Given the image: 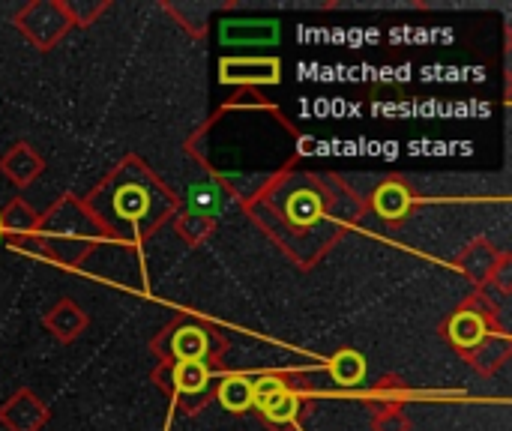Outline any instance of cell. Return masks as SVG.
<instances>
[{"mask_svg": "<svg viewBox=\"0 0 512 431\" xmlns=\"http://www.w3.org/2000/svg\"><path fill=\"white\" fill-rule=\"evenodd\" d=\"M84 204L93 213L105 240L126 246L141 243L171 216L177 219L180 210L177 195L138 156H126L117 168H111L93 186V192L84 195Z\"/></svg>", "mask_w": 512, "mask_h": 431, "instance_id": "obj_1", "label": "cell"}, {"mask_svg": "<svg viewBox=\"0 0 512 431\" xmlns=\"http://www.w3.org/2000/svg\"><path fill=\"white\" fill-rule=\"evenodd\" d=\"M306 408V396L297 393L294 387H288L285 393L255 405V411L264 417V423L273 431H291L297 423H300V414Z\"/></svg>", "mask_w": 512, "mask_h": 431, "instance_id": "obj_14", "label": "cell"}, {"mask_svg": "<svg viewBox=\"0 0 512 431\" xmlns=\"http://www.w3.org/2000/svg\"><path fill=\"white\" fill-rule=\"evenodd\" d=\"M39 258L57 267H81L90 252L105 240L84 198L63 195L45 213H39Z\"/></svg>", "mask_w": 512, "mask_h": 431, "instance_id": "obj_2", "label": "cell"}, {"mask_svg": "<svg viewBox=\"0 0 512 431\" xmlns=\"http://www.w3.org/2000/svg\"><path fill=\"white\" fill-rule=\"evenodd\" d=\"M225 204H228L225 189H219L213 183H198V186L189 189V213H198V216H204L210 222L219 219V213L225 210Z\"/></svg>", "mask_w": 512, "mask_h": 431, "instance_id": "obj_21", "label": "cell"}, {"mask_svg": "<svg viewBox=\"0 0 512 431\" xmlns=\"http://www.w3.org/2000/svg\"><path fill=\"white\" fill-rule=\"evenodd\" d=\"M219 405L231 414H246L252 411V378L249 375H240V372H231V375H222L216 381V396Z\"/></svg>", "mask_w": 512, "mask_h": 431, "instance_id": "obj_18", "label": "cell"}, {"mask_svg": "<svg viewBox=\"0 0 512 431\" xmlns=\"http://www.w3.org/2000/svg\"><path fill=\"white\" fill-rule=\"evenodd\" d=\"M288 381H291V375H285V372H267V375L252 378V408L273 399V396H279V393H285L291 387Z\"/></svg>", "mask_w": 512, "mask_h": 431, "instance_id": "obj_23", "label": "cell"}, {"mask_svg": "<svg viewBox=\"0 0 512 431\" xmlns=\"http://www.w3.org/2000/svg\"><path fill=\"white\" fill-rule=\"evenodd\" d=\"M177 378V399L174 405L180 408L183 417H198L216 396V381L213 369L207 363H177L174 366Z\"/></svg>", "mask_w": 512, "mask_h": 431, "instance_id": "obj_6", "label": "cell"}, {"mask_svg": "<svg viewBox=\"0 0 512 431\" xmlns=\"http://www.w3.org/2000/svg\"><path fill=\"white\" fill-rule=\"evenodd\" d=\"M12 21L39 51H51L72 30V18L63 0H30L12 15Z\"/></svg>", "mask_w": 512, "mask_h": 431, "instance_id": "obj_5", "label": "cell"}, {"mask_svg": "<svg viewBox=\"0 0 512 431\" xmlns=\"http://www.w3.org/2000/svg\"><path fill=\"white\" fill-rule=\"evenodd\" d=\"M219 81L237 84V87L279 84L282 63H279V57H225L219 63Z\"/></svg>", "mask_w": 512, "mask_h": 431, "instance_id": "obj_8", "label": "cell"}, {"mask_svg": "<svg viewBox=\"0 0 512 431\" xmlns=\"http://www.w3.org/2000/svg\"><path fill=\"white\" fill-rule=\"evenodd\" d=\"M372 431H411V417L405 408L372 411Z\"/></svg>", "mask_w": 512, "mask_h": 431, "instance_id": "obj_25", "label": "cell"}, {"mask_svg": "<svg viewBox=\"0 0 512 431\" xmlns=\"http://www.w3.org/2000/svg\"><path fill=\"white\" fill-rule=\"evenodd\" d=\"M327 216V195H321L318 189H291L285 204H282V219L288 228L306 234L312 231L321 219Z\"/></svg>", "mask_w": 512, "mask_h": 431, "instance_id": "obj_10", "label": "cell"}, {"mask_svg": "<svg viewBox=\"0 0 512 431\" xmlns=\"http://www.w3.org/2000/svg\"><path fill=\"white\" fill-rule=\"evenodd\" d=\"M42 171H45V159H42V153H39L33 144H27V141L12 144V147L0 156V174H3L9 183L21 186V189L30 186L33 180H39Z\"/></svg>", "mask_w": 512, "mask_h": 431, "instance_id": "obj_12", "label": "cell"}, {"mask_svg": "<svg viewBox=\"0 0 512 431\" xmlns=\"http://www.w3.org/2000/svg\"><path fill=\"white\" fill-rule=\"evenodd\" d=\"M411 399H414V390H411L402 378H396V375L381 378V381L372 387V393H369V405H372V411L405 408Z\"/></svg>", "mask_w": 512, "mask_h": 431, "instance_id": "obj_20", "label": "cell"}, {"mask_svg": "<svg viewBox=\"0 0 512 431\" xmlns=\"http://www.w3.org/2000/svg\"><path fill=\"white\" fill-rule=\"evenodd\" d=\"M174 228H177V237L186 246H198V243L210 240V234L216 231V222H210V219H204L198 213H177Z\"/></svg>", "mask_w": 512, "mask_h": 431, "instance_id": "obj_22", "label": "cell"}, {"mask_svg": "<svg viewBox=\"0 0 512 431\" xmlns=\"http://www.w3.org/2000/svg\"><path fill=\"white\" fill-rule=\"evenodd\" d=\"M512 354V336L510 333H489L483 339V345H477L471 354H465V360L471 363L474 372H480L483 378L495 375Z\"/></svg>", "mask_w": 512, "mask_h": 431, "instance_id": "obj_17", "label": "cell"}, {"mask_svg": "<svg viewBox=\"0 0 512 431\" xmlns=\"http://www.w3.org/2000/svg\"><path fill=\"white\" fill-rule=\"evenodd\" d=\"M501 255L504 252H498L489 240H474V243H468L465 246V252L459 255V270L477 285V291H483L486 285H489V279H492V270H495V264L501 261Z\"/></svg>", "mask_w": 512, "mask_h": 431, "instance_id": "obj_15", "label": "cell"}, {"mask_svg": "<svg viewBox=\"0 0 512 431\" xmlns=\"http://www.w3.org/2000/svg\"><path fill=\"white\" fill-rule=\"evenodd\" d=\"M111 3L108 0H75V3H66L69 9V18H72V27H90Z\"/></svg>", "mask_w": 512, "mask_h": 431, "instance_id": "obj_24", "label": "cell"}, {"mask_svg": "<svg viewBox=\"0 0 512 431\" xmlns=\"http://www.w3.org/2000/svg\"><path fill=\"white\" fill-rule=\"evenodd\" d=\"M489 333H510L504 318H501V309L489 300L486 291H477L471 294L453 315L450 321L444 324V336L447 342L465 357L471 354L477 345H483V339Z\"/></svg>", "mask_w": 512, "mask_h": 431, "instance_id": "obj_4", "label": "cell"}, {"mask_svg": "<svg viewBox=\"0 0 512 431\" xmlns=\"http://www.w3.org/2000/svg\"><path fill=\"white\" fill-rule=\"evenodd\" d=\"M219 36L225 45H273L279 42V21H222Z\"/></svg>", "mask_w": 512, "mask_h": 431, "instance_id": "obj_16", "label": "cell"}, {"mask_svg": "<svg viewBox=\"0 0 512 431\" xmlns=\"http://www.w3.org/2000/svg\"><path fill=\"white\" fill-rule=\"evenodd\" d=\"M486 288H498V294L510 297L512 294V258L510 255H501V261L495 264V270H492V279H489V285H486Z\"/></svg>", "mask_w": 512, "mask_h": 431, "instance_id": "obj_27", "label": "cell"}, {"mask_svg": "<svg viewBox=\"0 0 512 431\" xmlns=\"http://www.w3.org/2000/svg\"><path fill=\"white\" fill-rule=\"evenodd\" d=\"M0 240H3V228H0Z\"/></svg>", "mask_w": 512, "mask_h": 431, "instance_id": "obj_28", "label": "cell"}, {"mask_svg": "<svg viewBox=\"0 0 512 431\" xmlns=\"http://www.w3.org/2000/svg\"><path fill=\"white\" fill-rule=\"evenodd\" d=\"M150 351L159 363H207L219 369L228 354V336L207 324L177 318L150 339Z\"/></svg>", "mask_w": 512, "mask_h": 431, "instance_id": "obj_3", "label": "cell"}, {"mask_svg": "<svg viewBox=\"0 0 512 431\" xmlns=\"http://www.w3.org/2000/svg\"><path fill=\"white\" fill-rule=\"evenodd\" d=\"M414 192L402 177H390L384 180L375 192H372V210L375 216H381L384 222H402L411 210H414Z\"/></svg>", "mask_w": 512, "mask_h": 431, "instance_id": "obj_13", "label": "cell"}, {"mask_svg": "<svg viewBox=\"0 0 512 431\" xmlns=\"http://www.w3.org/2000/svg\"><path fill=\"white\" fill-rule=\"evenodd\" d=\"M327 372H330V378L339 387H348V390L351 387H360L366 381V357L360 351H354V348H345V351H339V354L330 357Z\"/></svg>", "mask_w": 512, "mask_h": 431, "instance_id": "obj_19", "label": "cell"}, {"mask_svg": "<svg viewBox=\"0 0 512 431\" xmlns=\"http://www.w3.org/2000/svg\"><path fill=\"white\" fill-rule=\"evenodd\" d=\"M0 228L3 237L12 249L27 252V255H39V213L24 201V198H12L3 210H0Z\"/></svg>", "mask_w": 512, "mask_h": 431, "instance_id": "obj_7", "label": "cell"}, {"mask_svg": "<svg viewBox=\"0 0 512 431\" xmlns=\"http://www.w3.org/2000/svg\"><path fill=\"white\" fill-rule=\"evenodd\" d=\"M42 327L51 333V339H54V342H60V345H72L81 333H87V327H90V315H87L75 300L63 297V300H57V303L45 312Z\"/></svg>", "mask_w": 512, "mask_h": 431, "instance_id": "obj_11", "label": "cell"}, {"mask_svg": "<svg viewBox=\"0 0 512 431\" xmlns=\"http://www.w3.org/2000/svg\"><path fill=\"white\" fill-rule=\"evenodd\" d=\"M48 405L27 387L15 390L0 405V426L6 431H42L48 423Z\"/></svg>", "mask_w": 512, "mask_h": 431, "instance_id": "obj_9", "label": "cell"}, {"mask_svg": "<svg viewBox=\"0 0 512 431\" xmlns=\"http://www.w3.org/2000/svg\"><path fill=\"white\" fill-rule=\"evenodd\" d=\"M174 366H177V363H156V369L150 372L153 387H156L168 402H174V399H177V378H174Z\"/></svg>", "mask_w": 512, "mask_h": 431, "instance_id": "obj_26", "label": "cell"}]
</instances>
